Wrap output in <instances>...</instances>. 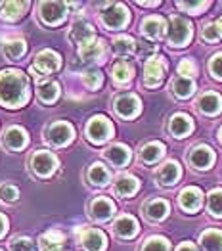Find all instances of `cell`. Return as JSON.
I'll return each mask as SVG.
<instances>
[{
  "label": "cell",
  "mask_w": 222,
  "mask_h": 251,
  "mask_svg": "<svg viewBox=\"0 0 222 251\" xmlns=\"http://www.w3.org/2000/svg\"><path fill=\"white\" fill-rule=\"evenodd\" d=\"M27 100H29L27 77L16 69L2 71L0 73V104L6 107H21Z\"/></svg>",
  "instance_id": "cell-1"
},
{
  "label": "cell",
  "mask_w": 222,
  "mask_h": 251,
  "mask_svg": "<svg viewBox=\"0 0 222 251\" xmlns=\"http://www.w3.org/2000/svg\"><path fill=\"white\" fill-rule=\"evenodd\" d=\"M192 35H194V29H192V23L182 18V16H173L169 20V27H167V41L173 46H186L188 42L192 41Z\"/></svg>",
  "instance_id": "cell-2"
},
{
  "label": "cell",
  "mask_w": 222,
  "mask_h": 251,
  "mask_svg": "<svg viewBox=\"0 0 222 251\" xmlns=\"http://www.w3.org/2000/svg\"><path fill=\"white\" fill-rule=\"evenodd\" d=\"M60 63H61V58L58 52H54V50H42V52L37 54V58H35V62H33L29 71H31V75L37 81V79H41L42 75L48 77L50 73L58 71L60 69Z\"/></svg>",
  "instance_id": "cell-3"
},
{
  "label": "cell",
  "mask_w": 222,
  "mask_h": 251,
  "mask_svg": "<svg viewBox=\"0 0 222 251\" xmlns=\"http://www.w3.org/2000/svg\"><path fill=\"white\" fill-rule=\"evenodd\" d=\"M130 20L128 10L123 4H103V12H101V21L105 27L109 29H123Z\"/></svg>",
  "instance_id": "cell-4"
},
{
  "label": "cell",
  "mask_w": 222,
  "mask_h": 251,
  "mask_svg": "<svg viewBox=\"0 0 222 251\" xmlns=\"http://www.w3.org/2000/svg\"><path fill=\"white\" fill-rule=\"evenodd\" d=\"M165 71H167V62L161 56H153L151 60H148L144 65V84L153 88L159 86L165 79Z\"/></svg>",
  "instance_id": "cell-5"
},
{
  "label": "cell",
  "mask_w": 222,
  "mask_h": 251,
  "mask_svg": "<svg viewBox=\"0 0 222 251\" xmlns=\"http://www.w3.org/2000/svg\"><path fill=\"white\" fill-rule=\"evenodd\" d=\"M111 134H113V125L105 119V117H92L90 121H88V125H86V136H88V140L90 142H94V144H101V142H105L107 138H111Z\"/></svg>",
  "instance_id": "cell-6"
},
{
  "label": "cell",
  "mask_w": 222,
  "mask_h": 251,
  "mask_svg": "<svg viewBox=\"0 0 222 251\" xmlns=\"http://www.w3.org/2000/svg\"><path fill=\"white\" fill-rule=\"evenodd\" d=\"M69 4L65 2H42L41 4V20L48 25H58L65 20Z\"/></svg>",
  "instance_id": "cell-7"
},
{
  "label": "cell",
  "mask_w": 222,
  "mask_h": 251,
  "mask_svg": "<svg viewBox=\"0 0 222 251\" xmlns=\"http://www.w3.org/2000/svg\"><path fill=\"white\" fill-rule=\"evenodd\" d=\"M79 240L82 248L86 251H103L105 250V234L98 228H81L79 230Z\"/></svg>",
  "instance_id": "cell-8"
},
{
  "label": "cell",
  "mask_w": 222,
  "mask_h": 251,
  "mask_svg": "<svg viewBox=\"0 0 222 251\" xmlns=\"http://www.w3.org/2000/svg\"><path fill=\"white\" fill-rule=\"evenodd\" d=\"M46 138L54 146H65V144H69L73 140V126L69 123H65V121H58V123H54L48 128Z\"/></svg>",
  "instance_id": "cell-9"
},
{
  "label": "cell",
  "mask_w": 222,
  "mask_h": 251,
  "mask_svg": "<svg viewBox=\"0 0 222 251\" xmlns=\"http://www.w3.org/2000/svg\"><path fill=\"white\" fill-rule=\"evenodd\" d=\"M31 165L39 176H50L58 167V159L50 151H37L31 159Z\"/></svg>",
  "instance_id": "cell-10"
},
{
  "label": "cell",
  "mask_w": 222,
  "mask_h": 251,
  "mask_svg": "<svg viewBox=\"0 0 222 251\" xmlns=\"http://www.w3.org/2000/svg\"><path fill=\"white\" fill-rule=\"evenodd\" d=\"M140 100L138 96L134 94H121L117 100H115V111L124 117V119H132L140 113Z\"/></svg>",
  "instance_id": "cell-11"
},
{
  "label": "cell",
  "mask_w": 222,
  "mask_h": 251,
  "mask_svg": "<svg viewBox=\"0 0 222 251\" xmlns=\"http://www.w3.org/2000/svg\"><path fill=\"white\" fill-rule=\"evenodd\" d=\"M96 39V33H94V27L92 23H88L86 20H79L73 23L71 27V33H69V41L75 42V44H86V42L94 41Z\"/></svg>",
  "instance_id": "cell-12"
},
{
  "label": "cell",
  "mask_w": 222,
  "mask_h": 251,
  "mask_svg": "<svg viewBox=\"0 0 222 251\" xmlns=\"http://www.w3.org/2000/svg\"><path fill=\"white\" fill-rule=\"evenodd\" d=\"M37 92H39V98L44 104H54L60 96V84L48 77H41L37 79Z\"/></svg>",
  "instance_id": "cell-13"
},
{
  "label": "cell",
  "mask_w": 222,
  "mask_h": 251,
  "mask_svg": "<svg viewBox=\"0 0 222 251\" xmlns=\"http://www.w3.org/2000/svg\"><path fill=\"white\" fill-rule=\"evenodd\" d=\"M103 54H105V44L100 39H94L79 46V56L82 62H101Z\"/></svg>",
  "instance_id": "cell-14"
},
{
  "label": "cell",
  "mask_w": 222,
  "mask_h": 251,
  "mask_svg": "<svg viewBox=\"0 0 222 251\" xmlns=\"http://www.w3.org/2000/svg\"><path fill=\"white\" fill-rule=\"evenodd\" d=\"M201 203H203V194L199 188L190 186V188H184L180 192L182 209L190 211V213H196V211L201 207Z\"/></svg>",
  "instance_id": "cell-15"
},
{
  "label": "cell",
  "mask_w": 222,
  "mask_h": 251,
  "mask_svg": "<svg viewBox=\"0 0 222 251\" xmlns=\"http://www.w3.org/2000/svg\"><path fill=\"white\" fill-rule=\"evenodd\" d=\"M188 159L196 169H209L215 161V153L209 146H196Z\"/></svg>",
  "instance_id": "cell-16"
},
{
  "label": "cell",
  "mask_w": 222,
  "mask_h": 251,
  "mask_svg": "<svg viewBox=\"0 0 222 251\" xmlns=\"http://www.w3.org/2000/svg\"><path fill=\"white\" fill-rule=\"evenodd\" d=\"M165 29H167L165 20L159 18V16H151V18H146V20L142 21V33L148 39H151V41L161 39L163 35H165Z\"/></svg>",
  "instance_id": "cell-17"
},
{
  "label": "cell",
  "mask_w": 222,
  "mask_h": 251,
  "mask_svg": "<svg viewBox=\"0 0 222 251\" xmlns=\"http://www.w3.org/2000/svg\"><path fill=\"white\" fill-rule=\"evenodd\" d=\"M113 230H115L117 236H121V238H134V236L138 234V223H136V219L130 217V215H121V217L115 221Z\"/></svg>",
  "instance_id": "cell-18"
},
{
  "label": "cell",
  "mask_w": 222,
  "mask_h": 251,
  "mask_svg": "<svg viewBox=\"0 0 222 251\" xmlns=\"http://www.w3.org/2000/svg\"><path fill=\"white\" fill-rule=\"evenodd\" d=\"M197 107L205 115H217L222 109V98L217 92H205L197 100Z\"/></svg>",
  "instance_id": "cell-19"
},
{
  "label": "cell",
  "mask_w": 222,
  "mask_h": 251,
  "mask_svg": "<svg viewBox=\"0 0 222 251\" xmlns=\"http://www.w3.org/2000/svg\"><path fill=\"white\" fill-rule=\"evenodd\" d=\"M4 144H6L8 150H14V151L23 150V148L27 146V132H25L21 126H12V128H8L6 134H4Z\"/></svg>",
  "instance_id": "cell-20"
},
{
  "label": "cell",
  "mask_w": 222,
  "mask_h": 251,
  "mask_svg": "<svg viewBox=\"0 0 222 251\" xmlns=\"http://www.w3.org/2000/svg\"><path fill=\"white\" fill-rule=\"evenodd\" d=\"M180 175H182L180 165H178L176 161H167V163L157 171V180L161 182L163 186H171V184H174V182L180 178Z\"/></svg>",
  "instance_id": "cell-21"
},
{
  "label": "cell",
  "mask_w": 222,
  "mask_h": 251,
  "mask_svg": "<svg viewBox=\"0 0 222 251\" xmlns=\"http://www.w3.org/2000/svg\"><path fill=\"white\" fill-rule=\"evenodd\" d=\"M90 213H92V217L96 221H107L115 213V205L107 198H96L92 201V205H90Z\"/></svg>",
  "instance_id": "cell-22"
},
{
  "label": "cell",
  "mask_w": 222,
  "mask_h": 251,
  "mask_svg": "<svg viewBox=\"0 0 222 251\" xmlns=\"http://www.w3.org/2000/svg\"><path fill=\"white\" fill-rule=\"evenodd\" d=\"M169 130H171L176 138H184L186 134H190V132L194 130V123H192V119H190L188 115L176 113V115L171 119V123H169Z\"/></svg>",
  "instance_id": "cell-23"
},
{
  "label": "cell",
  "mask_w": 222,
  "mask_h": 251,
  "mask_svg": "<svg viewBox=\"0 0 222 251\" xmlns=\"http://www.w3.org/2000/svg\"><path fill=\"white\" fill-rule=\"evenodd\" d=\"M105 159L109 163H113L115 167H124L130 161V150L123 144H115V146L105 150Z\"/></svg>",
  "instance_id": "cell-24"
},
{
  "label": "cell",
  "mask_w": 222,
  "mask_h": 251,
  "mask_svg": "<svg viewBox=\"0 0 222 251\" xmlns=\"http://www.w3.org/2000/svg\"><path fill=\"white\" fill-rule=\"evenodd\" d=\"M138 186H140L138 178H134L132 175H121L115 182V194L121 198H128L138 192Z\"/></svg>",
  "instance_id": "cell-25"
},
{
  "label": "cell",
  "mask_w": 222,
  "mask_h": 251,
  "mask_svg": "<svg viewBox=\"0 0 222 251\" xmlns=\"http://www.w3.org/2000/svg\"><path fill=\"white\" fill-rule=\"evenodd\" d=\"M27 2H4L0 6V18L6 21H16L23 16V12L27 10Z\"/></svg>",
  "instance_id": "cell-26"
},
{
  "label": "cell",
  "mask_w": 222,
  "mask_h": 251,
  "mask_svg": "<svg viewBox=\"0 0 222 251\" xmlns=\"http://www.w3.org/2000/svg\"><path fill=\"white\" fill-rule=\"evenodd\" d=\"M63 242H65V236L63 232L60 230H48L44 232L39 240V246H41V251H50V250H58V248H63Z\"/></svg>",
  "instance_id": "cell-27"
},
{
  "label": "cell",
  "mask_w": 222,
  "mask_h": 251,
  "mask_svg": "<svg viewBox=\"0 0 222 251\" xmlns=\"http://www.w3.org/2000/svg\"><path fill=\"white\" fill-rule=\"evenodd\" d=\"M111 75H113L115 83L124 84L132 79V75H134V67H132V63L126 62V60H119V62L111 67Z\"/></svg>",
  "instance_id": "cell-28"
},
{
  "label": "cell",
  "mask_w": 222,
  "mask_h": 251,
  "mask_svg": "<svg viewBox=\"0 0 222 251\" xmlns=\"http://www.w3.org/2000/svg\"><path fill=\"white\" fill-rule=\"evenodd\" d=\"M144 211H146V217L149 221H163L167 217V213H169V203L165 200H153V201H149L146 205Z\"/></svg>",
  "instance_id": "cell-29"
},
{
  "label": "cell",
  "mask_w": 222,
  "mask_h": 251,
  "mask_svg": "<svg viewBox=\"0 0 222 251\" xmlns=\"http://www.w3.org/2000/svg\"><path fill=\"white\" fill-rule=\"evenodd\" d=\"M163 153H165V146H163L161 142H149V144H146V146L142 148L140 159L146 161V163H155V161L161 159Z\"/></svg>",
  "instance_id": "cell-30"
},
{
  "label": "cell",
  "mask_w": 222,
  "mask_h": 251,
  "mask_svg": "<svg viewBox=\"0 0 222 251\" xmlns=\"http://www.w3.org/2000/svg\"><path fill=\"white\" fill-rule=\"evenodd\" d=\"M109 178H111V175H109V171H107L105 165H101V163L90 165V169H88V180H90L92 184H96V186H105V184L109 182Z\"/></svg>",
  "instance_id": "cell-31"
},
{
  "label": "cell",
  "mask_w": 222,
  "mask_h": 251,
  "mask_svg": "<svg viewBox=\"0 0 222 251\" xmlns=\"http://www.w3.org/2000/svg\"><path fill=\"white\" fill-rule=\"evenodd\" d=\"M173 92L178 96V98H190L194 92H196V83L188 77H176L173 81Z\"/></svg>",
  "instance_id": "cell-32"
},
{
  "label": "cell",
  "mask_w": 222,
  "mask_h": 251,
  "mask_svg": "<svg viewBox=\"0 0 222 251\" xmlns=\"http://www.w3.org/2000/svg\"><path fill=\"white\" fill-rule=\"evenodd\" d=\"M201 246L205 251H222V232L221 230L203 232Z\"/></svg>",
  "instance_id": "cell-33"
},
{
  "label": "cell",
  "mask_w": 222,
  "mask_h": 251,
  "mask_svg": "<svg viewBox=\"0 0 222 251\" xmlns=\"http://www.w3.org/2000/svg\"><path fill=\"white\" fill-rule=\"evenodd\" d=\"M25 50H27V44L23 39H10L4 42V54L8 60H18L25 54Z\"/></svg>",
  "instance_id": "cell-34"
},
{
  "label": "cell",
  "mask_w": 222,
  "mask_h": 251,
  "mask_svg": "<svg viewBox=\"0 0 222 251\" xmlns=\"http://www.w3.org/2000/svg\"><path fill=\"white\" fill-rule=\"evenodd\" d=\"M134 50H136V41L132 37H128V35H121V37H117L113 41V52L117 56H128Z\"/></svg>",
  "instance_id": "cell-35"
},
{
  "label": "cell",
  "mask_w": 222,
  "mask_h": 251,
  "mask_svg": "<svg viewBox=\"0 0 222 251\" xmlns=\"http://www.w3.org/2000/svg\"><path fill=\"white\" fill-rule=\"evenodd\" d=\"M207 207H209V213L215 215V217H222V190L217 188L213 190L207 198Z\"/></svg>",
  "instance_id": "cell-36"
},
{
  "label": "cell",
  "mask_w": 222,
  "mask_h": 251,
  "mask_svg": "<svg viewBox=\"0 0 222 251\" xmlns=\"http://www.w3.org/2000/svg\"><path fill=\"white\" fill-rule=\"evenodd\" d=\"M82 83L86 84L90 90H96L103 83V77H101V73L98 69H88V71L82 73Z\"/></svg>",
  "instance_id": "cell-37"
},
{
  "label": "cell",
  "mask_w": 222,
  "mask_h": 251,
  "mask_svg": "<svg viewBox=\"0 0 222 251\" xmlns=\"http://www.w3.org/2000/svg\"><path fill=\"white\" fill-rule=\"evenodd\" d=\"M142 251H171V246H169V240H165L161 236H153L144 244Z\"/></svg>",
  "instance_id": "cell-38"
},
{
  "label": "cell",
  "mask_w": 222,
  "mask_h": 251,
  "mask_svg": "<svg viewBox=\"0 0 222 251\" xmlns=\"http://www.w3.org/2000/svg\"><path fill=\"white\" fill-rule=\"evenodd\" d=\"M201 37L205 41L209 42H217L222 39V27L215 21V23H209V25H205L201 31Z\"/></svg>",
  "instance_id": "cell-39"
},
{
  "label": "cell",
  "mask_w": 222,
  "mask_h": 251,
  "mask_svg": "<svg viewBox=\"0 0 222 251\" xmlns=\"http://www.w3.org/2000/svg\"><path fill=\"white\" fill-rule=\"evenodd\" d=\"M10 251H35V244L33 240L21 236V238H14L10 242Z\"/></svg>",
  "instance_id": "cell-40"
},
{
  "label": "cell",
  "mask_w": 222,
  "mask_h": 251,
  "mask_svg": "<svg viewBox=\"0 0 222 251\" xmlns=\"http://www.w3.org/2000/svg\"><path fill=\"white\" fill-rule=\"evenodd\" d=\"M20 198V190L16 188L14 184H2L0 186V200L6 203H12Z\"/></svg>",
  "instance_id": "cell-41"
},
{
  "label": "cell",
  "mask_w": 222,
  "mask_h": 251,
  "mask_svg": "<svg viewBox=\"0 0 222 251\" xmlns=\"http://www.w3.org/2000/svg\"><path fill=\"white\" fill-rule=\"evenodd\" d=\"M178 75L180 77H188V79H192V77H196L197 75V65L194 60H182L178 63Z\"/></svg>",
  "instance_id": "cell-42"
},
{
  "label": "cell",
  "mask_w": 222,
  "mask_h": 251,
  "mask_svg": "<svg viewBox=\"0 0 222 251\" xmlns=\"http://www.w3.org/2000/svg\"><path fill=\"white\" fill-rule=\"evenodd\" d=\"M136 50H138V56L148 62V60H151V58H153V54L157 52V44H151V42H140V44H136Z\"/></svg>",
  "instance_id": "cell-43"
},
{
  "label": "cell",
  "mask_w": 222,
  "mask_h": 251,
  "mask_svg": "<svg viewBox=\"0 0 222 251\" xmlns=\"http://www.w3.org/2000/svg\"><path fill=\"white\" fill-rule=\"evenodd\" d=\"M209 69H211V73H213L215 79L222 81V52L217 54V56H213V60L209 63Z\"/></svg>",
  "instance_id": "cell-44"
},
{
  "label": "cell",
  "mask_w": 222,
  "mask_h": 251,
  "mask_svg": "<svg viewBox=\"0 0 222 251\" xmlns=\"http://www.w3.org/2000/svg\"><path fill=\"white\" fill-rule=\"evenodd\" d=\"M207 6H209V2H178V8L186 10V12H194V14H199Z\"/></svg>",
  "instance_id": "cell-45"
},
{
  "label": "cell",
  "mask_w": 222,
  "mask_h": 251,
  "mask_svg": "<svg viewBox=\"0 0 222 251\" xmlns=\"http://www.w3.org/2000/svg\"><path fill=\"white\" fill-rule=\"evenodd\" d=\"M6 230H8V219H6V217L0 213V238L6 234Z\"/></svg>",
  "instance_id": "cell-46"
},
{
  "label": "cell",
  "mask_w": 222,
  "mask_h": 251,
  "mask_svg": "<svg viewBox=\"0 0 222 251\" xmlns=\"http://www.w3.org/2000/svg\"><path fill=\"white\" fill-rule=\"evenodd\" d=\"M176 251H197V248H196L192 242H184V244L178 246V250Z\"/></svg>",
  "instance_id": "cell-47"
},
{
  "label": "cell",
  "mask_w": 222,
  "mask_h": 251,
  "mask_svg": "<svg viewBox=\"0 0 222 251\" xmlns=\"http://www.w3.org/2000/svg\"><path fill=\"white\" fill-rule=\"evenodd\" d=\"M138 6H148V8H151V6H159V2H138Z\"/></svg>",
  "instance_id": "cell-48"
},
{
  "label": "cell",
  "mask_w": 222,
  "mask_h": 251,
  "mask_svg": "<svg viewBox=\"0 0 222 251\" xmlns=\"http://www.w3.org/2000/svg\"><path fill=\"white\" fill-rule=\"evenodd\" d=\"M50 251H69V250H65V248H58V250H50Z\"/></svg>",
  "instance_id": "cell-49"
},
{
  "label": "cell",
  "mask_w": 222,
  "mask_h": 251,
  "mask_svg": "<svg viewBox=\"0 0 222 251\" xmlns=\"http://www.w3.org/2000/svg\"><path fill=\"white\" fill-rule=\"evenodd\" d=\"M219 140H221V142H222V128H221V130H219Z\"/></svg>",
  "instance_id": "cell-50"
},
{
  "label": "cell",
  "mask_w": 222,
  "mask_h": 251,
  "mask_svg": "<svg viewBox=\"0 0 222 251\" xmlns=\"http://www.w3.org/2000/svg\"><path fill=\"white\" fill-rule=\"evenodd\" d=\"M217 23H219V25H221V27H222V18H221V20H219V21H217Z\"/></svg>",
  "instance_id": "cell-51"
}]
</instances>
